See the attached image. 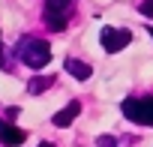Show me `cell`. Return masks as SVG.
<instances>
[{"instance_id": "1", "label": "cell", "mask_w": 153, "mask_h": 147, "mask_svg": "<svg viewBox=\"0 0 153 147\" xmlns=\"http://www.w3.org/2000/svg\"><path fill=\"white\" fill-rule=\"evenodd\" d=\"M15 51H18V60H24L30 69H42V66L51 60V48H48V42H45V39H36V36L21 39Z\"/></svg>"}, {"instance_id": "2", "label": "cell", "mask_w": 153, "mask_h": 147, "mask_svg": "<svg viewBox=\"0 0 153 147\" xmlns=\"http://www.w3.org/2000/svg\"><path fill=\"white\" fill-rule=\"evenodd\" d=\"M123 117L141 126H153V96H129L123 99Z\"/></svg>"}, {"instance_id": "3", "label": "cell", "mask_w": 153, "mask_h": 147, "mask_svg": "<svg viewBox=\"0 0 153 147\" xmlns=\"http://www.w3.org/2000/svg\"><path fill=\"white\" fill-rule=\"evenodd\" d=\"M75 0H45V24L48 30H63L72 15Z\"/></svg>"}, {"instance_id": "4", "label": "cell", "mask_w": 153, "mask_h": 147, "mask_svg": "<svg viewBox=\"0 0 153 147\" xmlns=\"http://www.w3.org/2000/svg\"><path fill=\"white\" fill-rule=\"evenodd\" d=\"M99 42H102V48H105L108 54H117V51H123V48L132 42V33H129L126 27H102Z\"/></svg>"}, {"instance_id": "5", "label": "cell", "mask_w": 153, "mask_h": 147, "mask_svg": "<svg viewBox=\"0 0 153 147\" xmlns=\"http://www.w3.org/2000/svg\"><path fill=\"white\" fill-rule=\"evenodd\" d=\"M66 72H69V75L72 78H78V81H87L90 75H93V66L90 63H84V60H78V57H66Z\"/></svg>"}, {"instance_id": "6", "label": "cell", "mask_w": 153, "mask_h": 147, "mask_svg": "<svg viewBox=\"0 0 153 147\" xmlns=\"http://www.w3.org/2000/svg\"><path fill=\"white\" fill-rule=\"evenodd\" d=\"M78 111H81V102H69L63 111L54 114V126H69L75 117H78Z\"/></svg>"}, {"instance_id": "7", "label": "cell", "mask_w": 153, "mask_h": 147, "mask_svg": "<svg viewBox=\"0 0 153 147\" xmlns=\"http://www.w3.org/2000/svg\"><path fill=\"white\" fill-rule=\"evenodd\" d=\"M24 129H18V126H12V123H6V132H3V144L6 147H18V144H24Z\"/></svg>"}, {"instance_id": "8", "label": "cell", "mask_w": 153, "mask_h": 147, "mask_svg": "<svg viewBox=\"0 0 153 147\" xmlns=\"http://www.w3.org/2000/svg\"><path fill=\"white\" fill-rule=\"evenodd\" d=\"M51 84H54V78H30L27 90H30V93H45Z\"/></svg>"}, {"instance_id": "9", "label": "cell", "mask_w": 153, "mask_h": 147, "mask_svg": "<svg viewBox=\"0 0 153 147\" xmlns=\"http://www.w3.org/2000/svg\"><path fill=\"white\" fill-rule=\"evenodd\" d=\"M96 144H99V147H123V144H120L117 138H111V135H102V138H99Z\"/></svg>"}, {"instance_id": "10", "label": "cell", "mask_w": 153, "mask_h": 147, "mask_svg": "<svg viewBox=\"0 0 153 147\" xmlns=\"http://www.w3.org/2000/svg\"><path fill=\"white\" fill-rule=\"evenodd\" d=\"M141 15L153 18V0H144V3H141Z\"/></svg>"}, {"instance_id": "11", "label": "cell", "mask_w": 153, "mask_h": 147, "mask_svg": "<svg viewBox=\"0 0 153 147\" xmlns=\"http://www.w3.org/2000/svg\"><path fill=\"white\" fill-rule=\"evenodd\" d=\"M3 132H6V123H3V120H0V141H3Z\"/></svg>"}, {"instance_id": "12", "label": "cell", "mask_w": 153, "mask_h": 147, "mask_svg": "<svg viewBox=\"0 0 153 147\" xmlns=\"http://www.w3.org/2000/svg\"><path fill=\"white\" fill-rule=\"evenodd\" d=\"M39 147H57V144H51V141H42V144H39Z\"/></svg>"}, {"instance_id": "13", "label": "cell", "mask_w": 153, "mask_h": 147, "mask_svg": "<svg viewBox=\"0 0 153 147\" xmlns=\"http://www.w3.org/2000/svg\"><path fill=\"white\" fill-rule=\"evenodd\" d=\"M150 36H153V27H150Z\"/></svg>"}]
</instances>
